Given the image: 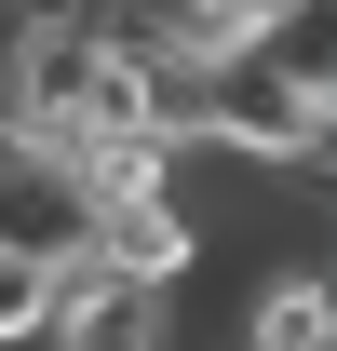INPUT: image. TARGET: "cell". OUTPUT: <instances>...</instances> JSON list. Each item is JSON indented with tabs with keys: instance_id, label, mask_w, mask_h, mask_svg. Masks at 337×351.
I'll list each match as a JSON object with an SVG mask.
<instances>
[{
	"instance_id": "1",
	"label": "cell",
	"mask_w": 337,
	"mask_h": 351,
	"mask_svg": "<svg viewBox=\"0 0 337 351\" xmlns=\"http://www.w3.org/2000/svg\"><path fill=\"white\" fill-rule=\"evenodd\" d=\"M82 230H95V203H82V176L0 135V257H27V270H54V257H82Z\"/></svg>"
},
{
	"instance_id": "5",
	"label": "cell",
	"mask_w": 337,
	"mask_h": 351,
	"mask_svg": "<svg viewBox=\"0 0 337 351\" xmlns=\"http://www.w3.org/2000/svg\"><path fill=\"white\" fill-rule=\"evenodd\" d=\"M54 324V270H27V257H0V351H27Z\"/></svg>"
},
{
	"instance_id": "3",
	"label": "cell",
	"mask_w": 337,
	"mask_h": 351,
	"mask_svg": "<svg viewBox=\"0 0 337 351\" xmlns=\"http://www.w3.org/2000/svg\"><path fill=\"white\" fill-rule=\"evenodd\" d=\"M243 351H337V298H324V257H270L243 311Z\"/></svg>"
},
{
	"instance_id": "2",
	"label": "cell",
	"mask_w": 337,
	"mask_h": 351,
	"mask_svg": "<svg viewBox=\"0 0 337 351\" xmlns=\"http://www.w3.org/2000/svg\"><path fill=\"white\" fill-rule=\"evenodd\" d=\"M41 351H175V284H82L54 298Z\"/></svg>"
},
{
	"instance_id": "4",
	"label": "cell",
	"mask_w": 337,
	"mask_h": 351,
	"mask_svg": "<svg viewBox=\"0 0 337 351\" xmlns=\"http://www.w3.org/2000/svg\"><path fill=\"white\" fill-rule=\"evenodd\" d=\"M324 0H162V27L175 54H256V41H284V27H310Z\"/></svg>"
}]
</instances>
